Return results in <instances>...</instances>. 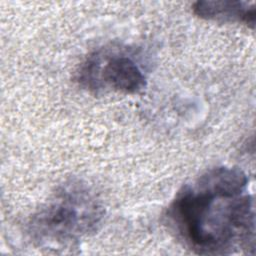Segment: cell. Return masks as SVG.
Masks as SVG:
<instances>
[{"label": "cell", "instance_id": "1", "mask_svg": "<svg viewBox=\"0 0 256 256\" xmlns=\"http://www.w3.org/2000/svg\"><path fill=\"white\" fill-rule=\"evenodd\" d=\"M248 183L238 167L212 168L177 192L165 222L194 253L254 254L255 209Z\"/></svg>", "mask_w": 256, "mask_h": 256}, {"label": "cell", "instance_id": "2", "mask_svg": "<svg viewBox=\"0 0 256 256\" xmlns=\"http://www.w3.org/2000/svg\"><path fill=\"white\" fill-rule=\"evenodd\" d=\"M104 210L96 196L81 182L62 186L28 224L31 239L46 248H67L94 233Z\"/></svg>", "mask_w": 256, "mask_h": 256}, {"label": "cell", "instance_id": "3", "mask_svg": "<svg viewBox=\"0 0 256 256\" xmlns=\"http://www.w3.org/2000/svg\"><path fill=\"white\" fill-rule=\"evenodd\" d=\"M77 81L94 92L108 89L135 94L145 87L146 78L131 56L117 51H99L82 63Z\"/></svg>", "mask_w": 256, "mask_h": 256}, {"label": "cell", "instance_id": "4", "mask_svg": "<svg viewBox=\"0 0 256 256\" xmlns=\"http://www.w3.org/2000/svg\"><path fill=\"white\" fill-rule=\"evenodd\" d=\"M193 12L207 20L238 22L254 28L256 7L254 2L238 0H203L193 4Z\"/></svg>", "mask_w": 256, "mask_h": 256}]
</instances>
